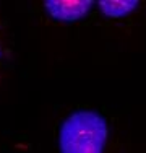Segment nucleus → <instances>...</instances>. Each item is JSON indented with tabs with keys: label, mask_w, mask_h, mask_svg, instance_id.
Listing matches in <instances>:
<instances>
[{
	"label": "nucleus",
	"mask_w": 146,
	"mask_h": 153,
	"mask_svg": "<svg viewBox=\"0 0 146 153\" xmlns=\"http://www.w3.org/2000/svg\"><path fill=\"white\" fill-rule=\"evenodd\" d=\"M2 52H3V47H2V39H0V59H2Z\"/></svg>",
	"instance_id": "4"
},
{
	"label": "nucleus",
	"mask_w": 146,
	"mask_h": 153,
	"mask_svg": "<svg viewBox=\"0 0 146 153\" xmlns=\"http://www.w3.org/2000/svg\"><path fill=\"white\" fill-rule=\"evenodd\" d=\"M101 12L105 16L111 18H122L127 16L138 7L136 0H130V2H99L97 3Z\"/></svg>",
	"instance_id": "3"
},
{
	"label": "nucleus",
	"mask_w": 146,
	"mask_h": 153,
	"mask_svg": "<svg viewBox=\"0 0 146 153\" xmlns=\"http://www.w3.org/2000/svg\"><path fill=\"white\" fill-rule=\"evenodd\" d=\"M107 122L96 111L72 112L58 130L60 153H104L107 143Z\"/></svg>",
	"instance_id": "1"
},
{
	"label": "nucleus",
	"mask_w": 146,
	"mask_h": 153,
	"mask_svg": "<svg viewBox=\"0 0 146 153\" xmlns=\"http://www.w3.org/2000/svg\"><path fill=\"white\" fill-rule=\"evenodd\" d=\"M94 2H44L47 13L57 21H68V23H75V21L85 18L89 10L93 8Z\"/></svg>",
	"instance_id": "2"
}]
</instances>
